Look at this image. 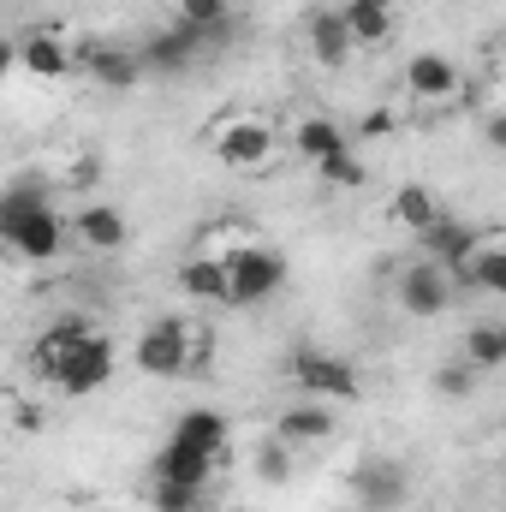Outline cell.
<instances>
[{
  "label": "cell",
  "instance_id": "25",
  "mask_svg": "<svg viewBox=\"0 0 506 512\" xmlns=\"http://www.w3.org/2000/svg\"><path fill=\"white\" fill-rule=\"evenodd\" d=\"M316 173H322L328 185H340V191H364V179H370V167L358 161V149H340V155H328Z\"/></svg>",
  "mask_w": 506,
  "mask_h": 512
},
{
  "label": "cell",
  "instance_id": "5",
  "mask_svg": "<svg viewBox=\"0 0 506 512\" xmlns=\"http://www.w3.org/2000/svg\"><path fill=\"white\" fill-rule=\"evenodd\" d=\"M131 364H137L143 376H155V382H179V376H191V370L203 364V334H197L185 316H155V322L137 334Z\"/></svg>",
  "mask_w": 506,
  "mask_h": 512
},
{
  "label": "cell",
  "instance_id": "29",
  "mask_svg": "<svg viewBox=\"0 0 506 512\" xmlns=\"http://www.w3.org/2000/svg\"><path fill=\"white\" fill-rule=\"evenodd\" d=\"M6 72H18V48H12V36H0V78Z\"/></svg>",
  "mask_w": 506,
  "mask_h": 512
},
{
  "label": "cell",
  "instance_id": "2",
  "mask_svg": "<svg viewBox=\"0 0 506 512\" xmlns=\"http://www.w3.org/2000/svg\"><path fill=\"white\" fill-rule=\"evenodd\" d=\"M227 441H233L227 417L209 411V405H191V411L173 417V429H167V441L155 453V477L185 483V489H209V477L227 465Z\"/></svg>",
  "mask_w": 506,
  "mask_h": 512
},
{
  "label": "cell",
  "instance_id": "17",
  "mask_svg": "<svg viewBox=\"0 0 506 512\" xmlns=\"http://www.w3.org/2000/svg\"><path fill=\"white\" fill-rule=\"evenodd\" d=\"M173 286H179V298H191L203 310H227V262H221V251H191L179 262Z\"/></svg>",
  "mask_w": 506,
  "mask_h": 512
},
{
  "label": "cell",
  "instance_id": "12",
  "mask_svg": "<svg viewBox=\"0 0 506 512\" xmlns=\"http://www.w3.org/2000/svg\"><path fill=\"white\" fill-rule=\"evenodd\" d=\"M340 435V417H334V405L328 399H292L280 417H274V441L280 447H292V453H304V447H322V441H334Z\"/></svg>",
  "mask_w": 506,
  "mask_h": 512
},
{
  "label": "cell",
  "instance_id": "14",
  "mask_svg": "<svg viewBox=\"0 0 506 512\" xmlns=\"http://www.w3.org/2000/svg\"><path fill=\"white\" fill-rule=\"evenodd\" d=\"M66 239H78L84 251H96V256H114L131 245V221H126V209H114V203H78L72 221H66Z\"/></svg>",
  "mask_w": 506,
  "mask_h": 512
},
{
  "label": "cell",
  "instance_id": "3",
  "mask_svg": "<svg viewBox=\"0 0 506 512\" xmlns=\"http://www.w3.org/2000/svg\"><path fill=\"white\" fill-rule=\"evenodd\" d=\"M0 245L24 262H54L66 245V221L48 203L42 185H6L0 191Z\"/></svg>",
  "mask_w": 506,
  "mask_h": 512
},
{
  "label": "cell",
  "instance_id": "13",
  "mask_svg": "<svg viewBox=\"0 0 506 512\" xmlns=\"http://www.w3.org/2000/svg\"><path fill=\"white\" fill-rule=\"evenodd\" d=\"M12 48H18V66H24L30 78H42V84H60L66 72H78V48H72L66 30H48V24H42V30H24Z\"/></svg>",
  "mask_w": 506,
  "mask_h": 512
},
{
  "label": "cell",
  "instance_id": "10",
  "mask_svg": "<svg viewBox=\"0 0 506 512\" xmlns=\"http://www.w3.org/2000/svg\"><path fill=\"white\" fill-rule=\"evenodd\" d=\"M221 36H227V30H197V24H167V30H155V36L137 48L143 78H149V72H185V66H197V54H209Z\"/></svg>",
  "mask_w": 506,
  "mask_h": 512
},
{
  "label": "cell",
  "instance_id": "8",
  "mask_svg": "<svg viewBox=\"0 0 506 512\" xmlns=\"http://www.w3.org/2000/svg\"><path fill=\"white\" fill-rule=\"evenodd\" d=\"M209 149H215L221 167H233V173H256V167L274 161L280 131L268 126V120H256V114H233V120H221V126L209 131Z\"/></svg>",
  "mask_w": 506,
  "mask_h": 512
},
{
  "label": "cell",
  "instance_id": "15",
  "mask_svg": "<svg viewBox=\"0 0 506 512\" xmlns=\"http://www.w3.org/2000/svg\"><path fill=\"white\" fill-rule=\"evenodd\" d=\"M459 292H483V298H506V233L501 227H489V233H477V245L471 256L459 262Z\"/></svg>",
  "mask_w": 506,
  "mask_h": 512
},
{
  "label": "cell",
  "instance_id": "23",
  "mask_svg": "<svg viewBox=\"0 0 506 512\" xmlns=\"http://www.w3.org/2000/svg\"><path fill=\"white\" fill-rule=\"evenodd\" d=\"M447 209H441V197L429 191V185H399L393 191V221L399 227H411V233H423V227H435Z\"/></svg>",
  "mask_w": 506,
  "mask_h": 512
},
{
  "label": "cell",
  "instance_id": "7",
  "mask_svg": "<svg viewBox=\"0 0 506 512\" xmlns=\"http://www.w3.org/2000/svg\"><path fill=\"white\" fill-rule=\"evenodd\" d=\"M292 387L304 393V399H328V405H346V399H358V370L340 358V352H328V346H292Z\"/></svg>",
  "mask_w": 506,
  "mask_h": 512
},
{
  "label": "cell",
  "instance_id": "30",
  "mask_svg": "<svg viewBox=\"0 0 506 512\" xmlns=\"http://www.w3.org/2000/svg\"><path fill=\"white\" fill-rule=\"evenodd\" d=\"M221 512H256V507H221Z\"/></svg>",
  "mask_w": 506,
  "mask_h": 512
},
{
  "label": "cell",
  "instance_id": "19",
  "mask_svg": "<svg viewBox=\"0 0 506 512\" xmlns=\"http://www.w3.org/2000/svg\"><path fill=\"white\" fill-rule=\"evenodd\" d=\"M304 36H310L316 66H346V60H352V36H346V24H340V6H316L310 24H304Z\"/></svg>",
  "mask_w": 506,
  "mask_h": 512
},
{
  "label": "cell",
  "instance_id": "22",
  "mask_svg": "<svg viewBox=\"0 0 506 512\" xmlns=\"http://www.w3.org/2000/svg\"><path fill=\"white\" fill-rule=\"evenodd\" d=\"M292 149H298V161H310V167H322L328 155H340V149H352V137L334 126L328 114H310V120H298L292 131Z\"/></svg>",
  "mask_w": 506,
  "mask_h": 512
},
{
  "label": "cell",
  "instance_id": "16",
  "mask_svg": "<svg viewBox=\"0 0 506 512\" xmlns=\"http://www.w3.org/2000/svg\"><path fill=\"white\" fill-rule=\"evenodd\" d=\"M78 72L102 90H137L143 84L137 48H120V42H78Z\"/></svg>",
  "mask_w": 506,
  "mask_h": 512
},
{
  "label": "cell",
  "instance_id": "6",
  "mask_svg": "<svg viewBox=\"0 0 506 512\" xmlns=\"http://www.w3.org/2000/svg\"><path fill=\"white\" fill-rule=\"evenodd\" d=\"M393 304H399L411 322H435V316H447V310L459 304V280H453L441 262L417 256V262L399 268V280H393Z\"/></svg>",
  "mask_w": 506,
  "mask_h": 512
},
{
  "label": "cell",
  "instance_id": "4",
  "mask_svg": "<svg viewBox=\"0 0 506 512\" xmlns=\"http://www.w3.org/2000/svg\"><path fill=\"white\" fill-rule=\"evenodd\" d=\"M221 262H227V310H251V304H268L292 262L280 245H262V239H245V245H221Z\"/></svg>",
  "mask_w": 506,
  "mask_h": 512
},
{
  "label": "cell",
  "instance_id": "24",
  "mask_svg": "<svg viewBox=\"0 0 506 512\" xmlns=\"http://www.w3.org/2000/svg\"><path fill=\"white\" fill-rule=\"evenodd\" d=\"M233 0H173V24H197V30H227Z\"/></svg>",
  "mask_w": 506,
  "mask_h": 512
},
{
  "label": "cell",
  "instance_id": "11",
  "mask_svg": "<svg viewBox=\"0 0 506 512\" xmlns=\"http://www.w3.org/2000/svg\"><path fill=\"white\" fill-rule=\"evenodd\" d=\"M405 90H411V102L441 108V102L465 96V66L453 54H441V48H423V54L405 60Z\"/></svg>",
  "mask_w": 506,
  "mask_h": 512
},
{
  "label": "cell",
  "instance_id": "1",
  "mask_svg": "<svg viewBox=\"0 0 506 512\" xmlns=\"http://www.w3.org/2000/svg\"><path fill=\"white\" fill-rule=\"evenodd\" d=\"M114 340L102 328H90L84 316H66L54 328H42L30 340V370L42 376L48 387H60L66 399H90L114 382Z\"/></svg>",
  "mask_w": 506,
  "mask_h": 512
},
{
  "label": "cell",
  "instance_id": "18",
  "mask_svg": "<svg viewBox=\"0 0 506 512\" xmlns=\"http://www.w3.org/2000/svg\"><path fill=\"white\" fill-rule=\"evenodd\" d=\"M477 233H483V227H471V221H459V215L447 209L435 227H423V233H417V245H423V256H429V262H441L447 274H459V262L471 256Z\"/></svg>",
  "mask_w": 506,
  "mask_h": 512
},
{
  "label": "cell",
  "instance_id": "26",
  "mask_svg": "<svg viewBox=\"0 0 506 512\" xmlns=\"http://www.w3.org/2000/svg\"><path fill=\"white\" fill-rule=\"evenodd\" d=\"M292 459H298L292 447H280V441H262V447H256V477H262L268 489H286V483H292Z\"/></svg>",
  "mask_w": 506,
  "mask_h": 512
},
{
  "label": "cell",
  "instance_id": "20",
  "mask_svg": "<svg viewBox=\"0 0 506 512\" xmlns=\"http://www.w3.org/2000/svg\"><path fill=\"white\" fill-rule=\"evenodd\" d=\"M340 24H346L352 48H376V42L393 36V0H346Z\"/></svg>",
  "mask_w": 506,
  "mask_h": 512
},
{
  "label": "cell",
  "instance_id": "21",
  "mask_svg": "<svg viewBox=\"0 0 506 512\" xmlns=\"http://www.w3.org/2000/svg\"><path fill=\"white\" fill-rule=\"evenodd\" d=\"M459 358L477 376H501L506 370V322H471L465 340H459Z\"/></svg>",
  "mask_w": 506,
  "mask_h": 512
},
{
  "label": "cell",
  "instance_id": "27",
  "mask_svg": "<svg viewBox=\"0 0 506 512\" xmlns=\"http://www.w3.org/2000/svg\"><path fill=\"white\" fill-rule=\"evenodd\" d=\"M477 382H483V376H477L465 358H453V364H441V370H435V399H471Z\"/></svg>",
  "mask_w": 506,
  "mask_h": 512
},
{
  "label": "cell",
  "instance_id": "28",
  "mask_svg": "<svg viewBox=\"0 0 506 512\" xmlns=\"http://www.w3.org/2000/svg\"><path fill=\"white\" fill-rule=\"evenodd\" d=\"M149 501H155V512H197L203 507V489H185V483H161V477H155Z\"/></svg>",
  "mask_w": 506,
  "mask_h": 512
},
{
  "label": "cell",
  "instance_id": "9",
  "mask_svg": "<svg viewBox=\"0 0 506 512\" xmlns=\"http://www.w3.org/2000/svg\"><path fill=\"white\" fill-rule=\"evenodd\" d=\"M411 501V471L387 453H370L358 459L352 471V512H399Z\"/></svg>",
  "mask_w": 506,
  "mask_h": 512
}]
</instances>
